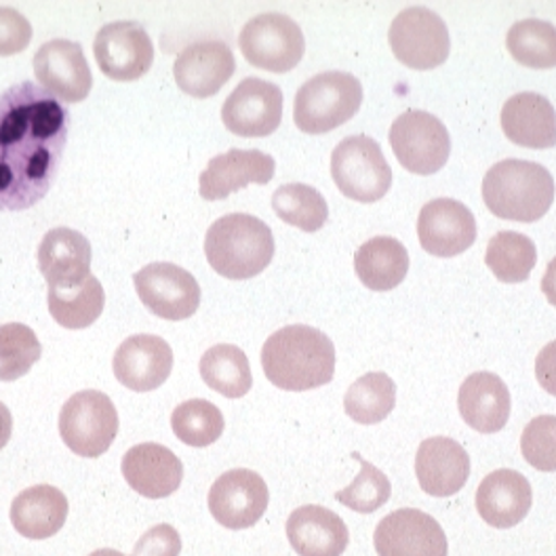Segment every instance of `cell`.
I'll return each mask as SVG.
<instances>
[{"instance_id":"obj_1","label":"cell","mask_w":556,"mask_h":556,"mask_svg":"<svg viewBox=\"0 0 556 556\" xmlns=\"http://www.w3.org/2000/svg\"><path fill=\"white\" fill-rule=\"evenodd\" d=\"M70 125L68 105L30 80L0 93V211H26L47 197Z\"/></svg>"},{"instance_id":"obj_2","label":"cell","mask_w":556,"mask_h":556,"mask_svg":"<svg viewBox=\"0 0 556 556\" xmlns=\"http://www.w3.org/2000/svg\"><path fill=\"white\" fill-rule=\"evenodd\" d=\"M262 367L268 382L280 390L306 392L333 380L336 346L314 327L289 325L266 340Z\"/></svg>"},{"instance_id":"obj_3","label":"cell","mask_w":556,"mask_h":556,"mask_svg":"<svg viewBox=\"0 0 556 556\" xmlns=\"http://www.w3.org/2000/svg\"><path fill=\"white\" fill-rule=\"evenodd\" d=\"M205 255L219 277L247 280L262 275L273 262L275 237L260 217L228 213L208 226Z\"/></svg>"},{"instance_id":"obj_4","label":"cell","mask_w":556,"mask_h":556,"mask_svg":"<svg viewBox=\"0 0 556 556\" xmlns=\"http://www.w3.org/2000/svg\"><path fill=\"white\" fill-rule=\"evenodd\" d=\"M483 201L500 219L531 224L553 207L555 177L538 163L508 159L486 172Z\"/></svg>"},{"instance_id":"obj_5","label":"cell","mask_w":556,"mask_h":556,"mask_svg":"<svg viewBox=\"0 0 556 556\" xmlns=\"http://www.w3.org/2000/svg\"><path fill=\"white\" fill-rule=\"evenodd\" d=\"M363 104V85L350 72H323L306 80L293 105L300 131L308 136L329 134L348 123Z\"/></svg>"},{"instance_id":"obj_6","label":"cell","mask_w":556,"mask_h":556,"mask_svg":"<svg viewBox=\"0 0 556 556\" xmlns=\"http://www.w3.org/2000/svg\"><path fill=\"white\" fill-rule=\"evenodd\" d=\"M331 175L340 192L356 203H376L392 186V169L382 148L367 136H352L336 146Z\"/></svg>"},{"instance_id":"obj_7","label":"cell","mask_w":556,"mask_h":556,"mask_svg":"<svg viewBox=\"0 0 556 556\" xmlns=\"http://www.w3.org/2000/svg\"><path fill=\"white\" fill-rule=\"evenodd\" d=\"M60 434L70 452L80 457L104 455L118 434V414L100 390L72 394L60 412Z\"/></svg>"},{"instance_id":"obj_8","label":"cell","mask_w":556,"mask_h":556,"mask_svg":"<svg viewBox=\"0 0 556 556\" xmlns=\"http://www.w3.org/2000/svg\"><path fill=\"white\" fill-rule=\"evenodd\" d=\"M390 146L399 163L416 175L441 172L452 154L447 127L430 112L407 110L390 127Z\"/></svg>"},{"instance_id":"obj_9","label":"cell","mask_w":556,"mask_h":556,"mask_svg":"<svg viewBox=\"0 0 556 556\" xmlns=\"http://www.w3.org/2000/svg\"><path fill=\"white\" fill-rule=\"evenodd\" d=\"M239 47L251 66L282 74L302 62L306 40L302 28L291 17L282 13H262L244 24Z\"/></svg>"},{"instance_id":"obj_10","label":"cell","mask_w":556,"mask_h":556,"mask_svg":"<svg viewBox=\"0 0 556 556\" xmlns=\"http://www.w3.org/2000/svg\"><path fill=\"white\" fill-rule=\"evenodd\" d=\"M390 49L407 68H439L452 49L447 24L426 7L401 11L390 26Z\"/></svg>"},{"instance_id":"obj_11","label":"cell","mask_w":556,"mask_h":556,"mask_svg":"<svg viewBox=\"0 0 556 556\" xmlns=\"http://www.w3.org/2000/svg\"><path fill=\"white\" fill-rule=\"evenodd\" d=\"M141 304L159 318L186 320L201 306V287L188 270L172 262L143 266L134 277Z\"/></svg>"},{"instance_id":"obj_12","label":"cell","mask_w":556,"mask_h":556,"mask_svg":"<svg viewBox=\"0 0 556 556\" xmlns=\"http://www.w3.org/2000/svg\"><path fill=\"white\" fill-rule=\"evenodd\" d=\"M270 493L266 481L247 468L224 472L208 489V510L226 529H249L266 515Z\"/></svg>"},{"instance_id":"obj_13","label":"cell","mask_w":556,"mask_h":556,"mask_svg":"<svg viewBox=\"0 0 556 556\" xmlns=\"http://www.w3.org/2000/svg\"><path fill=\"white\" fill-rule=\"evenodd\" d=\"M282 102L278 85L251 76L226 98L222 121L232 136L266 138L273 136L280 125Z\"/></svg>"},{"instance_id":"obj_14","label":"cell","mask_w":556,"mask_h":556,"mask_svg":"<svg viewBox=\"0 0 556 556\" xmlns=\"http://www.w3.org/2000/svg\"><path fill=\"white\" fill-rule=\"evenodd\" d=\"M93 53L108 78L138 80L154 62V45L143 26L131 20L110 22L96 35Z\"/></svg>"},{"instance_id":"obj_15","label":"cell","mask_w":556,"mask_h":556,"mask_svg":"<svg viewBox=\"0 0 556 556\" xmlns=\"http://www.w3.org/2000/svg\"><path fill=\"white\" fill-rule=\"evenodd\" d=\"M36 80L53 98L64 104L83 102L93 87V74L83 53V47L74 40L53 38L35 55Z\"/></svg>"},{"instance_id":"obj_16","label":"cell","mask_w":556,"mask_h":556,"mask_svg":"<svg viewBox=\"0 0 556 556\" xmlns=\"http://www.w3.org/2000/svg\"><path fill=\"white\" fill-rule=\"evenodd\" d=\"M374 544L378 556H447V535L441 522L416 508H401L383 517Z\"/></svg>"},{"instance_id":"obj_17","label":"cell","mask_w":556,"mask_h":556,"mask_svg":"<svg viewBox=\"0 0 556 556\" xmlns=\"http://www.w3.org/2000/svg\"><path fill=\"white\" fill-rule=\"evenodd\" d=\"M417 237L426 253L455 257L477 241V219L464 203L437 199L419 211Z\"/></svg>"},{"instance_id":"obj_18","label":"cell","mask_w":556,"mask_h":556,"mask_svg":"<svg viewBox=\"0 0 556 556\" xmlns=\"http://www.w3.org/2000/svg\"><path fill=\"white\" fill-rule=\"evenodd\" d=\"M114 378L134 392H150L169 380L174 369L172 346L150 333L127 338L112 358Z\"/></svg>"},{"instance_id":"obj_19","label":"cell","mask_w":556,"mask_h":556,"mask_svg":"<svg viewBox=\"0 0 556 556\" xmlns=\"http://www.w3.org/2000/svg\"><path fill=\"white\" fill-rule=\"evenodd\" d=\"M237 60L224 40H201L188 45L175 58L177 87L199 100L215 96L235 74Z\"/></svg>"},{"instance_id":"obj_20","label":"cell","mask_w":556,"mask_h":556,"mask_svg":"<svg viewBox=\"0 0 556 556\" xmlns=\"http://www.w3.org/2000/svg\"><path fill=\"white\" fill-rule=\"evenodd\" d=\"M277 172V163L262 150L232 148L208 161L201 174V197L205 201H222L249 184H268Z\"/></svg>"},{"instance_id":"obj_21","label":"cell","mask_w":556,"mask_h":556,"mask_svg":"<svg viewBox=\"0 0 556 556\" xmlns=\"http://www.w3.org/2000/svg\"><path fill=\"white\" fill-rule=\"evenodd\" d=\"M93 249L85 235L72 228H53L38 244V270L49 287H76L91 277Z\"/></svg>"},{"instance_id":"obj_22","label":"cell","mask_w":556,"mask_h":556,"mask_svg":"<svg viewBox=\"0 0 556 556\" xmlns=\"http://www.w3.org/2000/svg\"><path fill=\"white\" fill-rule=\"evenodd\" d=\"M121 470L129 486L148 500L169 497L184 479L181 459L169 447L159 443H141L131 447L123 457Z\"/></svg>"},{"instance_id":"obj_23","label":"cell","mask_w":556,"mask_h":556,"mask_svg":"<svg viewBox=\"0 0 556 556\" xmlns=\"http://www.w3.org/2000/svg\"><path fill=\"white\" fill-rule=\"evenodd\" d=\"M419 486L432 497H452L470 477V455L447 437L426 439L416 455Z\"/></svg>"},{"instance_id":"obj_24","label":"cell","mask_w":556,"mask_h":556,"mask_svg":"<svg viewBox=\"0 0 556 556\" xmlns=\"http://www.w3.org/2000/svg\"><path fill=\"white\" fill-rule=\"evenodd\" d=\"M287 538L300 556H342L350 533L340 515L323 506H300L287 521Z\"/></svg>"},{"instance_id":"obj_25","label":"cell","mask_w":556,"mask_h":556,"mask_svg":"<svg viewBox=\"0 0 556 556\" xmlns=\"http://www.w3.org/2000/svg\"><path fill=\"white\" fill-rule=\"evenodd\" d=\"M533 491L517 470H495L483 479L477 491V510L495 529H510L529 515Z\"/></svg>"},{"instance_id":"obj_26","label":"cell","mask_w":556,"mask_h":556,"mask_svg":"<svg viewBox=\"0 0 556 556\" xmlns=\"http://www.w3.org/2000/svg\"><path fill=\"white\" fill-rule=\"evenodd\" d=\"M462 419L481 434L500 432L510 417V392L502 378L479 371L466 378L457 394Z\"/></svg>"},{"instance_id":"obj_27","label":"cell","mask_w":556,"mask_h":556,"mask_svg":"<svg viewBox=\"0 0 556 556\" xmlns=\"http://www.w3.org/2000/svg\"><path fill=\"white\" fill-rule=\"evenodd\" d=\"M502 129L513 143L522 148H555V105L540 93H517L502 108Z\"/></svg>"},{"instance_id":"obj_28","label":"cell","mask_w":556,"mask_h":556,"mask_svg":"<svg viewBox=\"0 0 556 556\" xmlns=\"http://www.w3.org/2000/svg\"><path fill=\"white\" fill-rule=\"evenodd\" d=\"M68 519V497L53 485L24 489L11 504V522L28 540H49Z\"/></svg>"},{"instance_id":"obj_29","label":"cell","mask_w":556,"mask_h":556,"mask_svg":"<svg viewBox=\"0 0 556 556\" xmlns=\"http://www.w3.org/2000/svg\"><path fill=\"white\" fill-rule=\"evenodd\" d=\"M358 280L371 291H390L399 287L409 270V253L405 244L390 237H376L354 255Z\"/></svg>"},{"instance_id":"obj_30","label":"cell","mask_w":556,"mask_h":556,"mask_svg":"<svg viewBox=\"0 0 556 556\" xmlns=\"http://www.w3.org/2000/svg\"><path fill=\"white\" fill-rule=\"evenodd\" d=\"M105 293L102 282L89 277L76 287H49V313L64 329H87L104 313Z\"/></svg>"},{"instance_id":"obj_31","label":"cell","mask_w":556,"mask_h":556,"mask_svg":"<svg viewBox=\"0 0 556 556\" xmlns=\"http://www.w3.org/2000/svg\"><path fill=\"white\" fill-rule=\"evenodd\" d=\"M201 378L211 390L226 399H243L253 386L251 365L243 350L235 344H217L201 356Z\"/></svg>"},{"instance_id":"obj_32","label":"cell","mask_w":556,"mask_h":556,"mask_svg":"<svg viewBox=\"0 0 556 556\" xmlns=\"http://www.w3.org/2000/svg\"><path fill=\"white\" fill-rule=\"evenodd\" d=\"M396 405V386L382 371L367 374L348 388L344 409L356 424H380Z\"/></svg>"},{"instance_id":"obj_33","label":"cell","mask_w":556,"mask_h":556,"mask_svg":"<svg viewBox=\"0 0 556 556\" xmlns=\"http://www.w3.org/2000/svg\"><path fill=\"white\" fill-rule=\"evenodd\" d=\"M485 262L502 282H522L529 278L538 262V251L529 237L504 230L491 237L486 244Z\"/></svg>"},{"instance_id":"obj_34","label":"cell","mask_w":556,"mask_h":556,"mask_svg":"<svg viewBox=\"0 0 556 556\" xmlns=\"http://www.w3.org/2000/svg\"><path fill=\"white\" fill-rule=\"evenodd\" d=\"M273 208L278 217L304 232L320 230L329 219V207L323 194L306 184H285L273 194Z\"/></svg>"},{"instance_id":"obj_35","label":"cell","mask_w":556,"mask_h":556,"mask_svg":"<svg viewBox=\"0 0 556 556\" xmlns=\"http://www.w3.org/2000/svg\"><path fill=\"white\" fill-rule=\"evenodd\" d=\"M510 55L527 68H556V28L551 22L522 20L506 36Z\"/></svg>"},{"instance_id":"obj_36","label":"cell","mask_w":556,"mask_h":556,"mask_svg":"<svg viewBox=\"0 0 556 556\" xmlns=\"http://www.w3.org/2000/svg\"><path fill=\"white\" fill-rule=\"evenodd\" d=\"M224 414L207 401L192 399L177 405L172 414L174 434L188 447H208L224 432Z\"/></svg>"},{"instance_id":"obj_37","label":"cell","mask_w":556,"mask_h":556,"mask_svg":"<svg viewBox=\"0 0 556 556\" xmlns=\"http://www.w3.org/2000/svg\"><path fill=\"white\" fill-rule=\"evenodd\" d=\"M40 356L42 346L28 325H0V382H15L24 378Z\"/></svg>"},{"instance_id":"obj_38","label":"cell","mask_w":556,"mask_h":556,"mask_svg":"<svg viewBox=\"0 0 556 556\" xmlns=\"http://www.w3.org/2000/svg\"><path fill=\"white\" fill-rule=\"evenodd\" d=\"M352 457L361 462V472L346 489L336 493V500L354 513L371 515V513L380 510L383 504L390 500V493H392L390 479L371 462L363 459L358 453H354Z\"/></svg>"},{"instance_id":"obj_39","label":"cell","mask_w":556,"mask_h":556,"mask_svg":"<svg viewBox=\"0 0 556 556\" xmlns=\"http://www.w3.org/2000/svg\"><path fill=\"white\" fill-rule=\"evenodd\" d=\"M525 462L540 472H556V416L531 419L521 437Z\"/></svg>"},{"instance_id":"obj_40","label":"cell","mask_w":556,"mask_h":556,"mask_svg":"<svg viewBox=\"0 0 556 556\" xmlns=\"http://www.w3.org/2000/svg\"><path fill=\"white\" fill-rule=\"evenodd\" d=\"M33 40V24L13 7H0V55L22 53Z\"/></svg>"},{"instance_id":"obj_41","label":"cell","mask_w":556,"mask_h":556,"mask_svg":"<svg viewBox=\"0 0 556 556\" xmlns=\"http://www.w3.org/2000/svg\"><path fill=\"white\" fill-rule=\"evenodd\" d=\"M181 538L172 525H156L146 531L131 556H179Z\"/></svg>"},{"instance_id":"obj_42","label":"cell","mask_w":556,"mask_h":556,"mask_svg":"<svg viewBox=\"0 0 556 556\" xmlns=\"http://www.w3.org/2000/svg\"><path fill=\"white\" fill-rule=\"evenodd\" d=\"M535 376L540 386L556 396V340L548 346L542 348V352L535 358Z\"/></svg>"},{"instance_id":"obj_43","label":"cell","mask_w":556,"mask_h":556,"mask_svg":"<svg viewBox=\"0 0 556 556\" xmlns=\"http://www.w3.org/2000/svg\"><path fill=\"white\" fill-rule=\"evenodd\" d=\"M11 432H13V416H11L9 407L0 401V450L7 447Z\"/></svg>"},{"instance_id":"obj_44","label":"cell","mask_w":556,"mask_h":556,"mask_svg":"<svg viewBox=\"0 0 556 556\" xmlns=\"http://www.w3.org/2000/svg\"><path fill=\"white\" fill-rule=\"evenodd\" d=\"M542 291L548 298V302L556 308V257L548 264L546 275L542 278Z\"/></svg>"},{"instance_id":"obj_45","label":"cell","mask_w":556,"mask_h":556,"mask_svg":"<svg viewBox=\"0 0 556 556\" xmlns=\"http://www.w3.org/2000/svg\"><path fill=\"white\" fill-rule=\"evenodd\" d=\"M89 556H125L123 553H118V551H112V548H102V551H96V553H91Z\"/></svg>"}]
</instances>
